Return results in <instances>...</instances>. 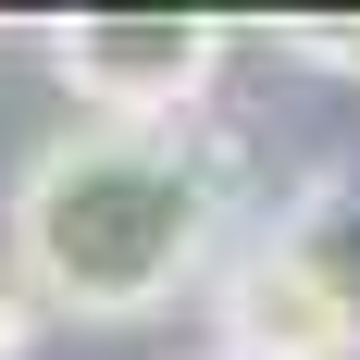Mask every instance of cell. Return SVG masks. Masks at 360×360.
Returning <instances> with one entry per match:
<instances>
[{
  "label": "cell",
  "mask_w": 360,
  "mask_h": 360,
  "mask_svg": "<svg viewBox=\"0 0 360 360\" xmlns=\"http://www.w3.org/2000/svg\"><path fill=\"white\" fill-rule=\"evenodd\" d=\"M236 212V149L224 137H50L13 186V286L37 298V323H149L174 311L224 249Z\"/></svg>",
  "instance_id": "cell-1"
},
{
  "label": "cell",
  "mask_w": 360,
  "mask_h": 360,
  "mask_svg": "<svg viewBox=\"0 0 360 360\" xmlns=\"http://www.w3.org/2000/svg\"><path fill=\"white\" fill-rule=\"evenodd\" d=\"M50 75L75 87V112H100V137H186V112L224 75V25L212 13H63Z\"/></svg>",
  "instance_id": "cell-2"
},
{
  "label": "cell",
  "mask_w": 360,
  "mask_h": 360,
  "mask_svg": "<svg viewBox=\"0 0 360 360\" xmlns=\"http://www.w3.org/2000/svg\"><path fill=\"white\" fill-rule=\"evenodd\" d=\"M212 335H224V360H348V348H360L323 298L274 261V236L212 274Z\"/></svg>",
  "instance_id": "cell-3"
},
{
  "label": "cell",
  "mask_w": 360,
  "mask_h": 360,
  "mask_svg": "<svg viewBox=\"0 0 360 360\" xmlns=\"http://www.w3.org/2000/svg\"><path fill=\"white\" fill-rule=\"evenodd\" d=\"M274 261H286L298 286H311L335 323L360 335V162H323V174H298V199L274 212Z\"/></svg>",
  "instance_id": "cell-4"
},
{
  "label": "cell",
  "mask_w": 360,
  "mask_h": 360,
  "mask_svg": "<svg viewBox=\"0 0 360 360\" xmlns=\"http://www.w3.org/2000/svg\"><path fill=\"white\" fill-rule=\"evenodd\" d=\"M286 63H323V75H360V25H298Z\"/></svg>",
  "instance_id": "cell-5"
},
{
  "label": "cell",
  "mask_w": 360,
  "mask_h": 360,
  "mask_svg": "<svg viewBox=\"0 0 360 360\" xmlns=\"http://www.w3.org/2000/svg\"><path fill=\"white\" fill-rule=\"evenodd\" d=\"M37 348V298L13 286V261H0V360H25Z\"/></svg>",
  "instance_id": "cell-6"
}]
</instances>
